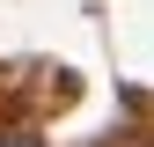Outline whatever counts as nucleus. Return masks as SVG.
Instances as JSON below:
<instances>
[{
    "instance_id": "1",
    "label": "nucleus",
    "mask_w": 154,
    "mask_h": 147,
    "mask_svg": "<svg viewBox=\"0 0 154 147\" xmlns=\"http://www.w3.org/2000/svg\"><path fill=\"white\" fill-rule=\"evenodd\" d=\"M0 147H44V140H29V133H22V140H0Z\"/></svg>"
}]
</instances>
